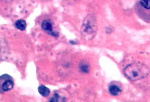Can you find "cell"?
Wrapping results in <instances>:
<instances>
[{"label": "cell", "instance_id": "8", "mask_svg": "<svg viewBox=\"0 0 150 102\" xmlns=\"http://www.w3.org/2000/svg\"><path fill=\"white\" fill-rule=\"evenodd\" d=\"M140 3L143 7L146 9H150V0H141Z\"/></svg>", "mask_w": 150, "mask_h": 102}, {"label": "cell", "instance_id": "5", "mask_svg": "<svg viewBox=\"0 0 150 102\" xmlns=\"http://www.w3.org/2000/svg\"><path fill=\"white\" fill-rule=\"evenodd\" d=\"M109 90L110 94L113 96H117L122 92L120 86L115 84H111L109 86Z\"/></svg>", "mask_w": 150, "mask_h": 102}, {"label": "cell", "instance_id": "2", "mask_svg": "<svg viewBox=\"0 0 150 102\" xmlns=\"http://www.w3.org/2000/svg\"><path fill=\"white\" fill-rule=\"evenodd\" d=\"M97 24L96 16L89 14L84 19L81 29V34L88 40L93 38L97 30Z\"/></svg>", "mask_w": 150, "mask_h": 102}, {"label": "cell", "instance_id": "10", "mask_svg": "<svg viewBox=\"0 0 150 102\" xmlns=\"http://www.w3.org/2000/svg\"><path fill=\"white\" fill-rule=\"evenodd\" d=\"M59 98V95L57 93H55L53 96L51 97L50 100V102H58Z\"/></svg>", "mask_w": 150, "mask_h": 102}, {"label": "cell", "instance_id": "6", "mask_svg": "<svg viewBox=\"0 0 150 102\" xmlns=\"http://www.w3.org/2000/svg\"><path fill=\"white\" fill-rule=\"evenodd\" d=\"M14 26L17 29L23 31L25 30L26 23L25 20L22 19H19L15 22Z\"/></svg>", "mask_w": 150, "mask_h": 102}, {"label": "cell", "instance_id": "11", "mask_svg": "<svg viewBox=\"0 0 150 102\" xmlns=\"http://www.w3.org/2000/svg\"><path fill=\"white\" fill-rule=\"evenodd\" d=\"M113 28L111 27H108L105 29V32L108 34H110L113 31Z\"/></svg>", "mask_w": 150, "mask_h": 102}, {"label": "cell", "instance_id": "9", "mask_svg": "<svg viewBox=\"0 0 150 102\" xmlns=\"http://www.w3.org/2000/svg\"><path fill=\"white\" fill-rule=\"evenodd\" d=\"M79 68L81 71L83 72L88 73L89 72V66L87 64H81L79 66Z\"/></svg>", "mask_w": 150, "mask_h": 102}, {"label": "cell", "instance_id": "12", "mask_svg": "<svg viewBox=\"0 0 150 102\" xmlns=\"http://www.w3.org/2000/svg\"><path fill=\"white\" fill-rule=\"evenodd\" d=\"M1 1L4 2V3H11L14 1V0H1Z\"/></svg>", "mask_w": 150, "mask_h": 102}, {"label": "cell", "instance_id": "4", "mask_svg": "<svg viewBox=\"0 0 150 102\" xmlns=\"http://www.w3.org/2000/svg\"><path fill=\"white\" fill-rule=\"evenodd\" d=\"M42 29L48 33V34L55 37H58V32H54L52 22L49 19L44 20L41 24Z\"/></svg>", "mask_w": 150, "mask_h": 102}, {"label": "cell", "instance_id": "3", "mask_svg": "<svg viewBox=\"0 0 150 102\" xmlns=\"http://www.w3.org/2000/svg\"><path fill=\"white\" fill-rule=\"evenodd\" d=\"M14 85V80L10 75L4 74L0 76V94L12 90Z\"/></svg>", "mask_w": 150, "mask_h": 102}, {"label": "cell", "instance_id": "1", "mask_svg": "<svg viewBox=\"0 0 150 102\" xmlns=\"http://www.w3.org/2000/svg\"><path fill=\"white\" fill-rule=\"evenodd\" d=\"M123 72L127 78L136 81L146 77L149 74V70L145 64L137 62L127 65L123 69Z\"/></svg>", "mask_w": 150, "mask_h": 102}, {"label": "cell", "instance_id": "7", "mask_svg": "<svg viewBox=\"0 0 150 102\" xmlns=\"http://www.w3.org/2000/svg\"><path fill=\"white\" fill-rule=\"evenodd\" d=\"M38 91L42 96L45 97L49 96L50 93V90L49 88L43 85H41L39 86L38 88Z\"/></svg>", "mask_w": 150, "mask_h": 102}]
</instances>
